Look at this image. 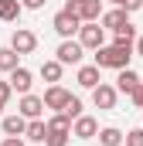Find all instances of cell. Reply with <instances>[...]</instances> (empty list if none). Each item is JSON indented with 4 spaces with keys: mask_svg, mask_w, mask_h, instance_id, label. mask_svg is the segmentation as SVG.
I'll return each instance as SVG.
<instances>
[{
    "mask_svg": "<svg viewBox=\"0 0 143 146\" xmlns=\"http://www.w3.org/2000/svg\"><path fill=\"white\" fill-rule=\"evenodd\" d=\"M17 65H21V54H17L10 44H7V48H0V72H3V75H10Z\"/></svg>",
    "mask_w": 143,
    "mask_h": 146,
    "instance_id": "d6986e66",
    "label": "cell"
},
{
    "mask_svg": "<svg viewBox=\"0 0 143 146\" xmlns=\"http://www.w3.org/2000/svg\"><path fill=\"white\" fill-rule=\"evenodd\" d=\"M68 99H72V92L61 85V82H58V85H48V88H44V95H41V102H44V112H61Z\"/></svg>",
    "mask_w": 143,
    "mask_h": 146,
    "instance_id": "5b68a950",
    "label": "cell"
},
{
    "mask_svg": "<svg viewBox=\"0 0 143 146\" xmlns=\"http://www.w3.org/2000/svg\"><path fill=\"white\" fill-rule=\"evenodd\" d=\"M17 112H21L24 119H44V102H41V95H34V92L21 95V102H17Z\"/></svg>",
    "mask_w": 143,
    "mask_h": 146,
    "instance_id": "30bf717a",
    "label": "cell"
},
{
    "mask_svg": "<svg viewBox=\"0 0 143 146\" xmlns=\"http://www.w3.org/2000/svg\"><path fill=\"white\" fill-rule=\"evenodd\" d=\"M126 24H133V21H130V14H126L123 7H112V10H102V14H99V27H102V31H119V27H126Z\"/></svg>",
    "mask_w": 143,
    "mask_h": 146,
    "instance_id": "9c48e42d",
    "label": "cell"
},
{
    "mask_svg": "<svg viewBox=\"0 0 143 146\" xmlns=\"http://www.w3.org/2000/svg\"><path fill=\"white\" fill-rule=\"evenodd\" d=\"M51 27H55V34H58L61 41H65V37H75V34H78L82 21H78L75 14H68V10H58V14L51 17Z\"/></svg>",
    "mask_w": 143,
    "mask_h": 146,
    "instance_id": "8992f818",
    "label": "cell"
},
{
    "mask_svg": "<svg viewBox=\"0 0 143 146\" xmlns=\"http://www.w3.org/2000/svg\"><path fill=\"white\" fill-rule=\"evenodd\" d=\"M68 136L72 133H65V129H48L44 133V146H68Z\"/></svg>",
    "mask_w": 143,
    "mask_h": 146,
    "instance_id": "7402d4cb",
    "label": "cell"
},
{
    "mask_svg": "<svg viewBox=\"0 0 143 146\" xmlns=\"http://www.w3.org/2000/svg\"><path fill=\"white\" fill-rule=\"evenodd\" d=\"M44 3H48V0H21V7H24V10H41Z\"/></svg>",
    "mask_w": 143,
    "mask_h": 146,
    "instance_id": "83f0119b",
    "label": "cell"
},
{
    "mask_svg": "<svg viewBox=\"0 0 143 146\" xmlns=\"http://www.w3.org/2000/svg\"><path fill=\"white\" fill-rule=\"evenodd\" d=\"M61 10L75 14L82 24H85V21H99V14H102V0H65Z\"/></svg>",
    "mask_w": 143,
    "mask_h": 146,
    "instance_id": "3957f363",
    "label": "cell"
},
{
    "mask_svg": "<svg viewBox=\"0 0 143 146\" xmlns=\"http://www.w3.org/2000/svg\"><path fill=\"white\" fill-rule=\"evenodd\" d=\"M10 48H14L17 54H34V48H37V34L31 31V27H17V31L10 34Z\"/></svg>",
    "mask_w": 143,
    "mask_h": 146,
    "instance_id": "ba28073f",
    "label": "cell"
},
{
    "mask_svg": "<svg viewBox=\"0 0 143 146\" xmlns=\"http://www.w3.org/2000/svg\"><path fill=\"white\" fill-rule=\"evenodd\" d=\"M96 133H99V122L92 119V115H78V119H72V136L75 139H96Z\"/></svg>",
    "mask_w": 143,
    "mask_h": 146,
    "instance_id": "8fae6325",
    "label": "cell"
},
{
    "mask_svg": "<svg viewBox=\"0 0 143 146\" xmlns=\"http://www.w3.org/2000/svg\"><path fill=\"white\" fill-rule=\"evenodd\" d=\"M75 41H78L85 51H96V48H102V44H106V31L99 27V21H85V24L78 27Z\"/></svg>",
    "mask_w": 143,
    "mask_h": 146,
    "instance_id": "7a4b0ae2",
    "label": "cell"
},
{
    "mask_svg": "<svg viewBox=\"0 0 143 146\" xmlns=\"http://www.w3.org/2000/svg\"><path fill=\"white\" fill-rule=\"evenodd\" d=\"M133 41H136V27H133V24L112 31V44H116V48H133Z\"/></svg>",
    "mask_w": 143,
    "mask_h": 146,
    "instance_id": "ffe728a7",
    "label": "cell"
},
{
    "mask_svg": "<svg viewBox=\"0 0 143 146\" xmlns=\"http://www.w3.org/2000/svg\"><path fill=\"white\" fill-rule=\"evenodd\" d=\"M7 82H10V88H14V92H21V95H27V92H31V85H34V75H31V68H24V65H17L14 72L7 75Z\"/></svg>",
    "mask_w": 143,
    "mask_h": 146,
    "instance_id": "7c38bea8",
    "label": "cell"
},
{
    "mask_svg": "<svg viewBox=\"0 0 143 146\" xmlns=\"http://www.w3.org/2000/svg\"><path fill=\"white\" fill-rule=\"evenodd\" d=\"M116 99H119V92H116V85H109V82H99L96 88H92V106L96 109H116Z\"/></svg>",
    "mask_w": 143,
    "mask_h": 146,
    "instance_id": "52a82bcc",
    "label": "cell"
},
{
    "mask_svg": "<svg viewBox=\"0 0 143 146\" xmlns=\"http://www.w3.org/2000/svg\"><path fill=\"white\" fill-rule=\"evenodd\" d=\"M109 3H112V7H123V0H109Z\"/></svg>",
    "mask_w": 143,
    "mask_h": 146,
    "instance_id": "4dcf8cb0",
    "label": "cell"
},
{
    "mask_svg": "<svg viewBox=\"0 0 143 146\" xmlns=\"http://www.w3.org/2000/svg\"><path fill=\"white\" fill-rule=\"evenodd\" d=\"M0 129H3V136H24V129H27V119H24L21 112L0 115Z\"/></svg>",
    "mask_w": 143,
    "mask_h": 146,
    "instance_id": "4fadbf2b",
    "label": "cell"
},
{
    "mask_svg": "<svg viewBox=\"0 0 143 146\" xmlns=\"http://www.w3.org/2000/svg\"><path fill=\"white\" fill-rule=\"evenodd\" d=\"M123 146H143V126H140V129L123 133Z\"/></svg>",
    "mask_w": 143,
    "mask_h": 146,
    "instance_id": "cb8c5ba5",
    "label": "cell"
},
{
    "mask_svg": "<svg viewBox=\"0 0 143 146\" xmlns=\"http://www.w3.org/2000/svg\"><path fill=\"white\" fill-rule=\"evenodd\" d=\"M0 115H3V102H0Z\"/></svg>",
    "mask_w": 143,
    "mask_h": 146,
    "instance_id": "1f68e13d",
    "label": "cell"
},
{
    "mask_svg": "<svg viewBox=\"0 0 143 146\" xmlns=\"http://www.w3.org/2000/svg\"><path fill=\"white\" fill-rule=\"evenodd\" d=\"M133 54L143 58V34H136V41H133Z\"/></svg>",
    "mask_w": 143,
    "mask_h": 146,
    "instance_id": "f546056e",
    "label": "cell"
},
{
    "mask_svg": "<svg viewBox=\"0 0 143 146\" xmlns=\"http://www.w3.org/2000/svg\"><path fill=\"white\" fill-rule=\"evenodd\" d=\"M96 139H99V146H123V129H116V126H102V129L96 133Z\"/></svg>",
    "mask_w": 143,
    "mask_h": 146,
    "instance_id": "e0dca14e",
    "label": "cell"
},
{
    "mask_svg": "<svg viewBox=\"0 0 143 146\" xmlns=\"http://www.w3.org/2000/svg\"><path fill=\"white\" fill-rule=\"evenodd\" d=\"M37 75H41L48 85H58V82H61V75H65V65H61V61H55V58H51V61H41Z\"/></svg>",
    "mask_w": 143,
    "mask_h": 146,
    "instance_id": "2e32d148",
    "label": "cell"
},
{
    "mask_svg": "<svg viewBox=\"0 0 143 146\" xmlns=\"http://www.w3.org/2000/svg\"><path fill=\"white\" fill-rule=\"evenodd\" d=\"M10 95H14V88H10V82H7V78H0V102L7 106V102H10Z\"/></svg>",
    "mask_w": 143,
    "mask_h": 146,
    "instance_id": "d4e9b609",
    "label": "cell"
},
{
    "mask_svg": "<svg viewBox=\"0 0 143 146\" xmlns=\"http://www.w3.org/2000/svg\"><path fill=\"white\" fill-rule=\"evenodd\" d=\"M21 10H24L21 0H0V21H3V24H14V21L21 17Z\"/></svg>",
    "mask_w": 143,
    "mask_h": 146,
    "instance_id": "ac0fdd59",
    "label": "cell"
},
{
    "mask_svg": "<svg viewBox=\"0 0 143 146\" xmlns=\"http://www.w3.org/2000/svg\"><path fill=\"white\" fill-rule=\"evenodd\" d=\"M0 146H24V139H21V136H3Z\"/></svg>",
    "mask_w": 143,
    "mask_h": 146,
    "instance_id": "f1b7e54d",
    "label": "cell"
},
{
    "mask_svg": "<svg viewBox=\"0 0 143 146\" xmlns=\"http://www.w3.org/2000/svg\"><path fill=\"white\" fill-rule=\"evenodd\" d=\"M82 58H85V48H82L75 37H65V41L55 48V61H61V65H82Z\"/></svg>",
    "mask_w": 143,
    "mask_h": 146,
    "instance_id": "277c9868",
    "label": "cell"
},
{
    "mask_svg": "<svg viewBox=\"0 0 143 146\" xmlns=\"http://www.w3.org/2000/svg\"><path fill=\"white\" fill-rule=\"evenodd\" d=\"M140 82H143V78H140L136 72H133V68H119V72H116V92L130 95V92H133V88H136Z\"/></svg>",
    "mask_w": 143,
    "mask_h": 146,
    "instance_id": "9a60e30c",
    "label": "cell"
},
{
    "mask_svg": "<svg viewBox=\"0 0 143 146\" xmlns=\"http://www.w3.org/2000/svg\"><path fill=\"white\" fill-rule=\"evenodd\" d=\"M123 10L133 14V10H143V0H123Z\"/></svg>",
    "mask_w": 143,
    "mask_h": 146,
    "instance_id": "4316f807",
    "label": "cell"
},
{
    "mask_svg": "<svg viewBox=\"0 0 143 146\" xmlns=\"http://www.w3.org/2000/svg\"><path fill=\"white\" fill-rule=\"evenodd\" d=\"M44 133H48L44 119H27V129H24V136H27L31 143H44Z\"/></svg>",
    "mask_w": 143,
    "mask_h": 146,
    "instance_id": "44dd1931",
    "label": "cell"
},
{
    "mask_svg": "<svg viewBox=\"0 0 143 146\" xmlns=\"http://www.w3.org/2000/svg\"><path fill=\"white\" fill-rule=\"evenodd\" d=\"M130 99H133V106H136V109H143V82L133 88V92H130Z\"/></svg>",
    "mask_w": 143,
    "mask_h": 146,
    "instance_id": "484cf974",
    "label": "cell"
},
{
    "mask_svg": "<svg viewBox=\"0 0 143 146\" xmlns=\"http://www.w3.org/2000/svg\"><path fill=\"white\" fill-rule=\"evenodd\" d=\"M99 72H102V68H96V65H78V72H75V82H78L82 88H89V92H92V88L102 82V75H99Z\"/></svg>",
    "mask_w": 143,
    "mask_h": 146,
    "instance_id": "5bb4252c",
    "label": "cell"
},
{
    "mask_svg": "<svg viewBox=\"0 0 143 146\" xmlns=\"http://www.w3.org/2000/svg\"><path fill=\"white\" fill-rule=\"evenodd\" d=\"M96 61V68H112V72H119V68H130V61H133V48H116V44H102V48H96V54H92Z\"/></svg>",
    "mask_w": 143,
    "mask_h": 146,
    "instance_id": "6da1fadb",
    "label": "cell"
},
{
    "mask_svg": "<svg viewBox=\"0 0 143 146\" xmlns=\"http://www.w3.org/2000/svg\"><path fill=\"white\" fill-rule=\"evenodd\" d=\"M65 115H68V119H78V115H82V99H78V95H72L68 102H65Z\"/></svg>",
    "mask_w": 143,
    "mask_h": 146,
    "instance_id": "603a6c76",
    "label": "cell"
}]
</instances>
